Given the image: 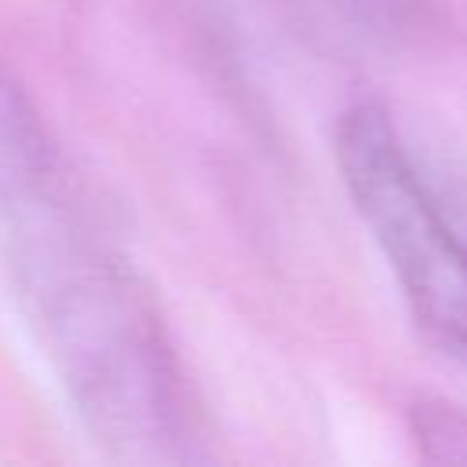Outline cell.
<instances>
[{
  "label": "cell",
  "mask_w": 467,
  "mask_h": 467,
  "mask_svg": "<svg viewBox=\"0 0 467 467\" xmlns=\"http://www.w3.org/2000/svg\"><path fill=\"white\" fill-rule=\"evenodd\" d=\"M336 164L416 332L467 368V234L441 208L383 106L358 102L339 117Z\"/></svg>",
  "instance_id": "obj_1"
},
{
  "label": "cell",
  "mask_w": 467,
  "mask_h": 467,
  "mask_svg": "<svg viewBox=\"0 0 467 467\" xmlns=\"http://www.w3.org/2000/svg\"><path fill=\"white\" fill-rule=\"evenodd\" d=\"M409 423H412V438H416L423 460L467 463V412L463 409L427 398V401L412 405Z\"/></svg>",
  "instance_id": "obj_2"
}]
</instances>
